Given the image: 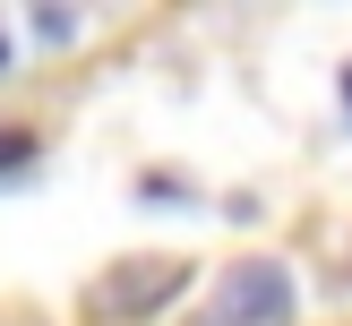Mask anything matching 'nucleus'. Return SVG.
<instances>
[{
	"mask_svg": "<svg viewBox=\"0 0 352 326\" xmlns=\"http://www.w3.org/2000/svg\"><path fill=\"white\" fill-rule=\"evenodd\" d=\"M198 326H292V275L284 266H232Z\"/></svg>",
	"mask_w": 352,
	"mask_h": 326,
	"instance_id": "nucleus-1",
	"label": "nucleus"
},
{
	"mask_svg": "<svg viewBox=\"0 0 352 326\" xmlns=\"http://www.w3.org/2000/svg\"><path fill=\"white\" fill-rule=\"evenodd\" d=\"M172 292H181V266H120V283L103 292V309H112V318H146Z\"/></svg>",
	"mask_w": 352,
	"mask_h": 326,
	"instance_id": "nucleus-2",
	"label": "nucleus"
},
{
	"mask_svg": "<svg viewBox=\"0 0 352 326\" xmlns=\"http://www.w3.org/2000/svg\"><path fill=\"white\" fill-rule=\"evenodd\" d=\"M34 34H43V43H69V34H78V17H69V9H34Z\"/></svg>",
	"mask_w": 352,
	"mask_h": 326,
	"instance_id": "nucleus-3",
	"label": "nucleus"
},
{
	"mask_svg": "<svg viewBox=\"0 0 352 326\" xmlns=\"http://www.w3.org/2000/svg\"><path fill=\"white\" fill-rule=\"evenodd\" d=\"M344 103H352V69H344Z\"/></svg>",
	"mask_w": 352,
	"mask_h": 326,
	"instance_id": "nucleus-4",
	"label": "nucleus"
},
{
	"mask_svg": "<svg viewBox=\"0 0 352 326\" xmlns=\"http://www.w3.org/2000/svg\"><path fill=\"white\" fill-rule=\"evenodd\" d=\"M0 69H9V43H0Z\"/></svg>",
	"mask_w": 352,
	"mask_h": 326,
	"instance_id": "nucleus-5",
	"label": "nucleus"
}]
</instances>
